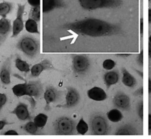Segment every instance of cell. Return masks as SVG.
Listing matches in <instances>:
<instances>
[{
  "label": "cell",
  "mask_w": 151,
  "mask_h": 139,
  "mask_svg": "<svg viewBox=\"0 0 151 139\" xmlns=\"http://www.w3.org/2000/svg\"><path fill=\"white\" fill-rule=\"evenodd\" d=\"M62 28L77 34L91 37H102L123 34L121 27L103 19L88 18L66 23Z\"/></svg>",
  "instance_id": "1"
},
{
  "label": "cell",
  "mask_w": 151,
  "mask_h": 139,
  "mask_svg": "<svg viewBox=\"0 0 151 139\" xmlns=\"http://www.w3.org/2000/svg\"><path fill=\"white\" fill-rule=\"evenodd\" d=\"M16 48L29 58H34L40 52L39 41L30 36L24 35L16 44Z\"/></svg>",
  "instance_id": "2"
},
{
  "label": "cell",
  "mask_w": 151,
  "mask_h": 139,
  "mask_svg": "<svg viewBox=\"0 0 151 139\" xmlns=\"http://www.w3.org/2000/svg\"><path fill=\"white\" fill-rule=\"evenodd\" d=\"M81 7L88 11L98 9H113L123 4L122 0H78Z\"/></svg>",
  "instance_id": "3"
},
{
  "label": "cell",
  "mask_w": 151,
  "mask_h": 139,
  "mask_svg": "<svg viewBox=\"0 0 151 139\" xmlns=\"http://www.w3.org/2000/svg\"><path fill=\"white\" fill-rule=\"evenodd\" d=\"M53 130L57 135H74L76 133V124L70 117H61L53 123Z\"/></svg>",
  "instance_id": "4"
},
{
  "label": "cell",
  "mask_w": 151,
  "mask_h": 139,
  "mask_svg": "<svg viewBox=\"0 0 151 139\" xmlns=\"http://www.w3.org/2000/svg\"><path fill=\"white\" fill-rule=\"evenodd\" d=\"M89 125L93 135H107L109 133V124L104 116L100 113H96L91 117Z\"/></svg>",
  "instance_id": "5"
},
{
  "label": "cell",
  "mask_w": 151,
  "mask_h": 139,
  "mask_svg": "<svg viewBox=\"0 0 151 139\" xmlns=\"http://www.w3.org/2000/svg\"><path fill=\"white\" fill-rule=\"evenodd\" d=\"M72 69L74 73L83 75L87 72L90 68V62L89 58L85 55H72Z\"/></svg>",
  "instance_id": "6"
},
{
  "label": "cell",
  "mask_w": 151,
  "mask_h": 139,
  "mask_svg": "<svg viewBox=\"0 0 151 139\" xmlns=\"http://www.w3.org/2000/svg\"><path fill=\"white\" fill-rule=\"evenodd\" d=\"M62 94L61 91L58 90L56 88L52 85L46 87L45 92H44V98L45 101L44 110L48 111L50 110V104L57 102Z\"/></svg>",
  "instance_id": "7"
},
{
  "label": "cell",
  "mask_w": 151,
  "mask_h": 139,
  "mask_svg": "<svg viewBox=\"0 0 151 139\" xmlns=\"http://www.w3.org/2000/svg\"><path fill=\"white\" fill-rule=\"evenodd\" d=\"M65 103L63 105H57L58 107L70 108L76 107L80 102V95L78 91L72 87H66Z\"/></svg>",
  "instance_id": "8"
},
{
  "label": "cell",
  "mask_w": 151,
  "mask_h": 139,
  "mask_svg": "<svg viewBox=\"0 0 151 139\" xmlns=\"http://www.w3.org/2000/svg\"><path fill=\"white\" fill-rule=\"evenodd\" d=\"M25 4H18V9L16 18L12 24V33L11 38H15L22 31L24 28L23 14L25 10Z\"/></svg>",
  "instance_id": "9"
},
{
  "label": "cell",
  "mask_w": 151,
  "mask_h": 139,
  "mask_svg": "<svg viewBox=\"0 0 151 139\" xmlns=\"http://www.w3.org/2000/svg\"><path fill=\"white\" fill-rule=\"evenodd\" d=\"M113 104L117 109L129 111L130 108V97L123 91H118L113 98Z\"/></svg>",
  "instance_id": "10"
},
{
  "label": "cell",
  "mask_w": 151,
  "mask_h": 139,
  "mask_svg": "<svg viewBox=\"0 0 151 139\" xmlns=\"http://www.w3.org/2000/svg\"><path fill=\"white\" fill-rule=\"evenodd\" d=\"M46 70L59 71L54 67L51 61L48 59H45L41 62L34 65L30 70V77H37L42 71Z\"/></svg>",
  "instance_id": "11"
},
{
  "label": "cell",
  "mask_w": 151,
  "mask_h": 139,
  "mask_svg": "<svg viewBox=\"0 0 151 139\" xmlns=\"http://www.w3.org/2000/svg\"><path fill=\"white\" fill-rule=\"evenodd\" d=\"M43 92V86L39 80L31 81L27 83L26 96L37 100L42 95Z\"/></svg>",
  "instance_id": "12"
},
{
  "label": "cell",
  "mask_w": 151,
  "mask_h": 139,
  "mask_svg": "<svg viewBox=\"0 0 151 139\" xmlns=\"http://www.w3.org/2000/svg\"><path fill=\"white\" fill-rule=\"evenodd\" d=\"M12 58V55L8 57L4 61L0 68V80L4 85H9L11 83Z\"/></svg>",
  "instance_id": "13"
},
{
  "label": "cell",
  "mask_w": 151,
  "mask_h": 139,
  "mask_svg": "<svg viewBox=\"0 0 151 139\" xmlns=\"http://www.w3.org/2000/svg\"><path fill=\"white\" fill-rule=\"evenodd\" d=\"M10 113L14 114L20 121H24L31 120L32 119V117L28 111V105L24 102H19Z\"/></svg>",
  "instance_id": "14"
},
{
  "label": "cell",
  "mask_w": 151,
  "mask_h": 139,
  "mask_svg": "<svg viewBox=\"0 0 151 139\" xmlns=\"http://www.w3.org/2000/svg\"><path fill=\"white\" fill-rule=\"evenodd\" d=\"M11 31V24L9 19L5 18L0 19V47L5 41Z\"/></svg>",
  "instance_id": "15"
},
{
  "label": "cell",
  "mask_w": 151,
  "mask_h": 139,
  "mask_svg": "<svg viewBox=\"0 0 151 139\" xmlns=\"http://www.w3.org/2000/svg\"><path fill=\"white\" fill-rule=\"evenodd\" d=\"M88 97L94 101H102L107 99V95L103 89L99 87H94L87 92Z\"/></svg>",
  "instance_id": "16"
},
{
  "label": "cell",
  "mask_w": 151,
  "mask_h": 139,
  "mask_svg": "<svg viewBox=\"0 0 151 139\" xmlns=\"http://www.w3.org/2000/svg\"><path fill=\"white\" fill-rule=\"evenodd\" d=\"M65 6V4L61 0H42V11L44 14Z\"/></svg>",
  "instance_id": "17"
},
{
  "label": "cell",
  "mask_w": 151,
  "mask_h": 139,
  "mask_svg": "<svg viewBox=\"0 0 151 139\" xmlns=\"http://www.w3.org/2000/svg\"><path fill=\"white\" fill-rule=\"evenodd\" d=\"M119 80V72L117 70H113L106 72L103 76V80L106 86L107 90H109L111 85L117 83Z\"/></svg>",
  "instance_id": "18"
},
{
  "label": "cell",
  "mask_w": 151,
  "mask_h": 139,
  "mask_svg": "<svg viewBox=\"0 0 151 139\" xmlns=\"http://www.w3.org/2000/svg\"><path fill=\"white\" fill-rule=\"evenodd\" d=\"M123 77L122 79V83L126 87L133 88L137 84V80L136 78L124 68L122 69Z\"/></svg>",
  "instance_id": "19"
},
{
  "label": "cell",
  "mask_w": 151,
  "mask_h": 139,
  "mask_svg": "<svg viewBox=\"0 0 151 139\" xmlns=\"http://www.w3.org/2000/svg\"><path fill=\"white\" fill-rule=\"evenodd\" d=\"M137 129L131 124H124L117 128L115 135H139Z\"/></svg>",
  "instance_id": "20"
},
{
  "label": "cell",
  "mask_w": 151,
  "mask_h": 139,
  "mask_svg": "<svg viewBox=\"0 0 151 139\" xmlns=\"http://www.w3.org/2000/svg\"><path fill=\"white\" fill-rule=\"evenodd\" d=\"M15 67L21 72H24L25 74L30 72L31 68L29 64H28L25 61L22 60L18 55H17L15 58Z\"/></svg>",
  "instance_id": "21"
},
{
  "label": "cell",
  "mask_w": 151,
  "mask_h": 139,
  "mask_svg": "<svg viewBox=\"0 0 151 139\" xmlns=\"http://www.w3.org/2000/svg\"><path fill=\"white\" fill-rule=\"evenodd\" d=\"M107 117L109 120L111 122L118 123L123 119V115L119 109L114 108L107 112Z\"/></svg>",
  "instance_id": "22"
},
{
  "label": "cell",
  "mask_w": 151,
  "mask_h": 139,
  "mask_svg": "<svg viewBox=\"0 0 151 139\" xmlns=\"http://www.w3.org/2000/svg\"><path fill=\"white\" fill-rule=\"evenodd\" d=\"M27 83L25 82L22 84H18L14 85L12 88V91L14 94L18 97H21L26 95H27Z\"/></svg>",
  "instance_id": "23"
},
{
  "label": "cell",
  "mask_w": 151,
  "mask_h": 139,
  "mask_svg": "<svg viewBox=\"0 0 151 139\" xmlns=\"http://www.w3.org/2000/svg\"><path fill=\"white\" fill-rule=\"evenodd\" d=\"M25 27L26 31L29 33L40 34V32L38 29L37 22L31 18H29L25 22Z\"/></svg>",
  "instance_id": "24"
},
{
  "label": "cell",
  "mask_w": 151,
  "mask_h": 139,
  "mask_svg": "<svg viewBox=\"0 0 151 139\" xmlns=\"http://www.w3.org/2000/svg\"><path fill=\"white\" fill-rule=\"evenodd\" d=\"M12 9V4L9 2H0V16L5 18Z\"/></svg>",
  "instance_id": "25"
},
{
  "label": "cell",
  "mask_w": 151,
  "mask_h": 139,
  "mask_svg": "<svg viewBox=\"0 0 151 139\" xmlns=\"http://www.w3.org/2000/svg\"><path fill=\"white\" fill-rule=\"evenodd\" d=\"M48 120V116L43 113H40L37 114L34 118V122L37 125V126L40 128H43Z\"/></svg>",
  "instance_id": "26"
},
{
  "label": "cell",
  "mask_w": 151,
  "mask_h": 139,
  "mask_svg": "<svg viewBox=\"0 0 151 139\" xmlns=\"http://www.w3.org/2000/svg\"><path fill=\"white\" fill-rule=\"evenodd\" d=\"M88 130V125L84 120L83 118H81L76 125V131L78 134L84 135Z\"/></svg>",
  "instance_id": "27"
},
{
  "label": "cell",
  "mask_w": 151,
  "mask_h": 139,
  "mask_svg": "<svg viewBox=\"0 0 151 139\" xmlns=\"http://www.w3.org/2000/svg\"><path fill=\"white\" fill-rule=\"evenodd\" d=\"M22 128L24 131L31 134H37L38 132L39 128L34 123V122L31 121L26 123Z\"/></svg>",
  "instance_id": "28"
},
{
  "label": "cell",
  "mask_w": 151,
  "mask_h": 139,
  "mask_svg": "<svg viewBox=\"0 0 151 139\" xmlns=\"http://www.w3.org/2000/svg\"><path fill=\"white\" fill-rule=\"evenodd\" d=\"M41 13H40V6H36V7H32L29 12V18L34 19L37 22L40 21V16Z\"/></svg>",
  "instance_id": "29"
},
{
  "label": "cell",
  "mask_w": 151,
  "mask_h": 139,
  "mask_svg": "<svg viewBox=\"0 0 151 139\" xmlns=\"http://www.w3.org/2000/svg\"><path fill=\"white\" fill-rule=\"evenodd\" d=\"M116 65V62L111 59H106L103 62V67L106 70H112Z\"/></svg>",
  "instance_id": "30"
},
{
  "label": "cell",
  "mask_w": 151,
  "mask_h": 139,
  "mask_svg": "<svg viewBox=\"0 0 151 139\" xmlns=\"http://www.w3.org/2000/svg\"><path fill=\"white\" fill-rule=\"evenodd\" d=\"M137 114L142 121L143 120V100H140L136 105Z\"/></svg>",
  "instance_id": "31"
},
{
  "label": "cell",
  "mask_w": 151,
  "mask_h": 139,
  "mask_svg": "<svg viewBox=\"0 0 151 139\" xmlns=\"http://www.w3.org/2000/svg\"><path fill=\"white\" fill-rule=\"evenodd\" d=\"M136 62L137 64L141 67L143 68V51L141 50L140 54L136 57Z\"/></svg>",
  "instance_id": "32"
},
{
  "label": "cell",
  "mask_w": 151,
  "mask_h": 139,
  "mask_svg": "<svg viewBox=\"0 0 151 139\" xmlns=\"http://www.w3.org/2000/svg\"><path fill=\"white\" fill-rule=\"evenodd\" d=\"M7 101V97L5 94L0 93V111Z\"/></svg>",
  "instance_id": "33"
},
{
  "label": "cell",
  "mask_w": 151,
  "mask_h": 139,
  "mask_svg": "<svg viewBox=\"0 0 151 139\" xmlns=\"http://www.w3.org/2000/svg\"><path fill=\"white\" fill-rule=\"evenodd\" d=\"M40 1L41 0H27L28 3L32 7L40 6Z\"/></svg>",
  "instance_id": "34"
},
{
  "label": "cell",
  "mask_w": 151,
  "mask_h": 139,
  "mask_svg": "<svg viewBox=\"0 0 151 139\" xmlns=\"http://www.w3.org/2000/svg\"><path fill=\"white\" fill-rule=\"evenodd\" d=\"M133 95L137 97V96H140L142 97L143 95V85L140 86L138 89H137L134 92H133Z\"/></svg>",
  "instance_id": "35"
},
{
  "label": "cell",
  "mask_w": 151,
  "mask_h": 139,
  "mask_svg": "<svg viewBox=\"0 0 151 139\" xmlns=\"http://www.w3.org/2000/svg\"><path fill=\"white\" fill-rule=\"evenodd\" d=\"M14 124V122H9L6 120H0V130H2L4 127L6 125H10Z\"/></svg>",
  "instance_id": "36"
},
{
  "label": "cell",
  "mask_w": 151,
  "mask_h": 139,
  "mask_svg": "<svg viewBox=\"0 0 151 139\" xmlns=\"http://www.w3.org/2000/svg\"><path fill=\"white\" fill-rule=\"evenodd\" d=\"M3 134L4 135H19L18 133L14 130H9L8 131H6L5 133H4Z\"/></svg>",
  "instance_id": "37"
},
{
  "label": "cell",
  "mask_w": 151,
  "mask_h": 139,
  "mask_svg": "<svg viewBox=\"0 0 151 139\" xmlns=\"http://www.w3.org/2000/svg\"><path fill=\"white\" fill-rule=\"evenodd\" d=\"M148 130L149 134L151 133V114H149L148 115Z\"/></svg>",
  "instance_id": "38"
},
{
  "label": "cell",
  "mask_w": 151,
  "mask_h": 139,
  "mask_svg": "<svg viewBox=\"0 0 151 139\" xmlns=\"http://www.w3.org/2000/svg\"><path fill=\"white\" fill-rule=\"evenodd\" d=\"M143 18H141L140 19V36L142 37H143Z\"/></svg>",
  "instance_id": "39"
},
{
  "label": "cell",
  "mask_w": 151,
  "mask_h": 139,
  "mask_svg": "<svg viewBox=\"0 0 151 139\" xmlns=\"http://www.w3.org/2000/svg\"><path fill=\"white\" fill-rule=\"evenodd\" d=\"M148 92L149 94H151V79L149 78L148 79Z\"/></svg>",
  "instance_id": "40"
},
{
  "label": "cell",
  "mask_w": 151,
  "mask_h": 139,
  "mask_svg": "<svg viewBox=\"0 0 151 139\" xmlns=\"http://www.w3.org/2000/svg\"><path fill=\"white\" fill-rule=\"evenodd\" d=\"M148 21L149 24H151V8H149L148 9Z\"/></svg>",
  "instance_id": "41"
},
{
  "label": "cell",
  "mask_w": 151,
  "mask_h": 139,
  "mask_svg": "<svg viewBox=\"0 0 151 139\" xmlns=\"http://www.w3.org/2000/svg\"><path fill=\"white\" fill-rule=\"evenodd\" d=\"M148 55L149 58L151 59V43L149 42V45H148Z\"/></svg>",
  "instance_id": "42"
},
{
  "label": "cell",
  "mask_w": 151,
  "mask_h": 139,
  "mask_svg": "<svg viewBox=\"0 0 151 139\" xmlns=\"http://www.w3.org/2000/svg\"><path fill=\"white\" fill-rule=\"evenodd\" d=\"M149 42L151 43V34H150V35L149 36Z\"/></svg>",
  "instance_id": "43"
},
{
  "label": "cell",
  "mask_w": 151,
  "mask_h": 139,
  "mask_svg": "<svg viewBox=\"0 0 151 139\" xmlns=\"http://www.w3.org/2000/svg\"><path fill=\"white\" fill-rule=\"evenodd\" d=\"M150 1H151V0H149V2H150Z\"/></svg>",
  "instance_id": "44"
}]
</instances>
